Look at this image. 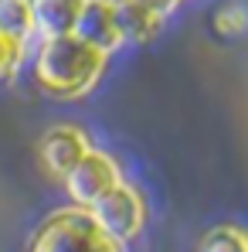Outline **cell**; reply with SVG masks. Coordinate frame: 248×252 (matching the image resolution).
Instances as JSON below:
<instances>
[{
  "label": "cell",
  "mask_w": 248,
  "mask_h": 252,
  "mask_svg": "<svg viewBox=\"0 0 248 252\" xmlns=\"http://www.w3.org/2000/svg\"><path fill=\"white\" fill-rule=\"evenodd\" d=\"M88 211H92V218H95L116 242L133 239V235L143 228V198H139L136 188H129V184H116L106 198H99Z\"/></svg>",
  "instance_id": "277c9868"
},
{
  "label": "cell",
  "mask_w": 248,
  "mask_h": 252,
  "mask_svg": "<svg viewBox=\"0 0 248 252\" xmlns=\"http://www.w3.org/2000/svg\"><path fill=\"white\" fill-rule=\"evenodd\" d=\"M75 38L95 48L99 55H109L123 44L119 34V17H116V3L112 0H85L82 17L75 24Z\"/></svg>",
  "instance_id": "5b68a950"
},
{
  "label": "cell",
  "mask_w": 248,
  "mask_h": 252,
  "mask_svg": "<svg viewBox=\"0 0 248 252\" xmlns=\"http://www.w3.org/2000/svg\"><path fill=\"white\" fill-rule=\"evenodd\" d=\"M143 3H146V7H150L153 14H160V17H166V14H170V10H173V7H177L180 0H143Z\"/></svg>",
  "instance_id": "4fadbf2b"
},
{
  "label": "cell",
  "mask_w": 248,
  "mask_h": 252,
  "mask_svg": "<svg viewBox=\"0 0 248 252\" xmlns=\"http://www.w3.org/2000/svg\"><path fill=\"white\" fill-rule=\"evenodd\" d=\"M102 68H106V55H99L95 48L79 41L75 34L44 41L41 51H38V62H34L38 82L51 95H61V99L85 95L99 82Z\"/></svg>",
  "instance_id": "6da1fadb"
},
{
  "label": "cell",
  "mask_w": 248,
  "mask_h": 252,
  "mask_svg": "<svg viewBox=\"0 0 248 252\" xmlns=\"http://www.w3.org/2000/svg\"><path fill=\"white\" fill-rule=\"evenodd\" d=\"M214 24H218L221 34H242V31L248 28V14H245V7L231 3V7H224V10L214 17Z\"/></svg>",
  "instance_id": "7c38bea8"
},
{
  "label": "cell",
  "mask_w": 248,
  "mask_h": 252,
  "mask_svg": "<svg viewBox=\"0 0 248 252\" xmlns=\"http://www.w3.org/2000/svg\"><path fill=\"white\" fill-rule=\"evenodd\" d=\"M21 55H24V44L21 41H10L7 34H0V82L10 79L21 65Z\"/></svg>",
  "instance_id": "8fae6325"
},
{
  "label": "cell",
  "mask_w": 248,
  "mask_h": 252,
  "mask_svg": "<svg viewBox=\"0 0 248 252\" xmlns=\"http://www.w3.org/2000/svg\"><path fill=\"white\" fill-rule=\"evenodd\" d=\"M119 181V167L109 154H99V150H88L75 167L65 174V191L68 198L75 201V208H92L99 198H106Z\"/></svg>",
  "instance_id": "3957f363"
},
{
  "label": "cell",
  "mask_w": 248,
  "mask_h": 252,
  "mask_svg": "<svg viewBox=\"0 0 248 252\" xmlns=\"http://www.w3.org/2000/svg\"><path fill=\"white\" fill-rule=\"evenodd\" d=\"M31 31H34L31 3L28 0H0V34H7L10 41L24 44Z\"/></svg>",
  "instance_id": "9c48e42d"
},
{
  "label": "cell",
  "mask_w": 248,
  "mask_h": 252,
  "mask_svg": "<svg viewBox=\"0 0 248 252\" xmlns=\"http://www.w3.org/2000/svg\"><path fill=\"white\" fill-rule=\"evenodd\" d=\"M88 150L92 147H88L85 133L75 129V126H51L41 136V160H44V167L51 174H58V177H65Z\"/></svg>",
  "instance_id": "8992f818"
},
{
  "label": "cell",
  "mask_w": 248,
  "mask_h": 252,
  "mask_svg": "<svg viewBox=\"0 0 248 252\" xmlns=\"http://www.w3.org/2000/svg\"><path fill=\"white\" fill-rule=\"evenodd\" d=\"M112 3H116V17H119L123 41H150L164 28V17L153 14L143 0H112Z\"/></svg>",
  "instance_id": "ba28073f"
},
{
  "label": "cell",
  "mask_w": 248,
  "mask_h": 252,
  "mask_svg": "<svg viewBox=\"0 0 248 252\" xmlns=\"http://www.w3.org/2000/svg\"><path fill=\"white\" fill-rule=\"evenodd\" d=\"M201 252H248V235L242 228H231V225H221L214 232H207Z\"/></svg>",
  "instance_id": "30bf717a"
},
{
  "label": "cell",
  "mask_w": 248,
  "mask_h": 252,
  "mask_svg": "<svg viewBox=\"0 0 248 252\" xmlns=\"http://www.w3.org/2000/svg\"><path fill=\"white\" fill-rule=\"evenodd\" d=\"M28 3H31V17H34V31L44 41L75 34V24L85 7V0H28Z\"/></svg>",
  "instance_id": "52a82bcc"
},
{
  "label": "cell",
  "mask_w": 248,
  "mask_h": 252,
  "mask_svg": "<svg viewBox=\"0 0 248 252\" xmlns=\"http://www.w3.org/2000/svg\"><path fill=\"white\" fill-rule=\"evenodd\" d=\"M28 252H123V242H116L88 208H65L44 218Z\"/></svg>",
  "instance_id": "7a4b0ae2"
}]
</instances>
